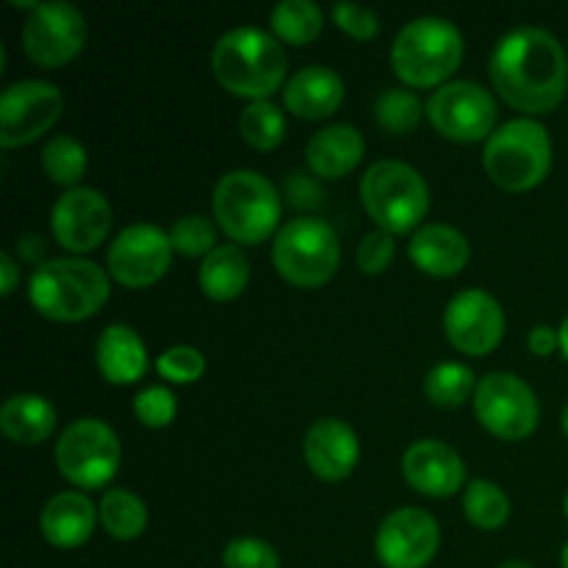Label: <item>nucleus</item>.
<instances>
[{
  "label": "nucleus",
  "mask_w": 568,
  "mask_h": 568,
  "mask_svg": "<svg viewBox=\"0 0 568 568\" xmlns=\"http://www.w3.org/2000/svg\"><path fill=\"white\" fill-rule=\"evenodd\" d=\"M491 83L510 109L541 116L558 109L568 92V53L555 33L521 26L494 44Z\"/></svg>",
  "instance_id": "f257e3e1"
},
{
  "label": "nucleus",
  "mask_w": 568,
  "mask_h": 568,
  "mask_svg": "<svg viewBox=\"0 0 568 568\" xmlns=\"http://www.w3.org/2000/svg\"><path fill=\"white\" fill-rule=\"evenodd\" d=\"M211 70L222 89L253 103L270 100V94L286 87L288 55L275 33L255 26H239L216 39L211 50Z\"/></svg>",
  "instance_id": "f03ea898"
},
{
  "label": "nucleus",
  "mask_w": 568,
  "mask_h": 568,
  "mask_svg": "<svg viewBox=\"0 0 568 568\" xmlns=\"http://www.w3.org/2000/svg\"><path fill=\"white\" fill-rule=\"evenodd\" d=\"M109 272L81 255L44 261L28 281V300L39 316L50 322H75L100 314L109 303Z\"/></svg>",
  "instance_id": "7ed1b4c3"
},
{
  "label": "nucleus",
  "mask_w": 568,
  "mask_h": 568,
  "mask_svg": "<svg viewBox=\"0 0 568 568\" xmlns=\"http://www.w3.org/2000/svg\"><path fill=\"white\" fill-rule=\"evenodd\" d=\"M464 33L444 17L405 22L392 44V70L405 87L438 89L449 83L464 61Z\"/></svg>",
  "instance_id": "20e7f679"
},
{
  "label": "nucleus",
  "mask_w": 568,
  "mask_h": 568,
  "mask_svg": "<svg viewBox=\"0 0 568 568\" xmlns=\"http://www.w3.org/2000/svg\"><path fill=\"white\" fill-rule=\"evenodd\" d=\"M214 222L233 244H261L281 231L283 197L270 178L255 170H231L216 181Z\"/></svg>",
  "instance_id": "39448f33"
},
{
  "label": "nucleus",
  "mask_w": 568,
  "mask_h": 568,
  "mask_svg": "<svg viewBox=\"0 0 568 568\" xmlns=\"http://www.w3.org/2000/svg\"><path fill=\"white\" fill-rule=\"evenodd\" d=\"M483 170L505 192H530L541 186L552 170L549 131L532 116L505 122L483 148Z\"/></svg>",
  "instance_id": "423d86ee"
},
{
  "label": "nucleus",
  "mask_w": 568,
  "mask_h": 568,
  "mask_svg": "<svg viewBox=\"0 0 568 568\" xmlns=\"http://www.w3.org/2000/svg\"><path fill=\"white\" fill-rule=\"evenodd\" d=\"M361 203L381 231L392 236L419 231L430 209V186L405 161H375L361 178Z\"/></svg>",
  "instance_id": "0eeeda50"
},
{
  "label": "nucleus",
  "mask_w": 568,
  "mask_h": 568,
  "mask_svg": "<svg viewBox=\"0 0 568 568\" xmlns=\"http://www.w3.org/2000/svg\"><path fill=\"white\" fill-rule=\"evenodd\" d=\"M272 264L277 275L292 286L322 288L336 277L342 264V244L325 220L297 216L275 233Z\"/></svg>",
  "instance_id": "6e6552de"
},
{
  "label": "nucleus",
  "mask_w": 568,
  "mask_h": 568,
  "mask_svg": "<svg viewBox=\"0 0 568 568\" xmlns=\"http://www.w3.org/2000/svg\"><path fill=\"white\" fill-rule=\"evenodd\" d=\"M120 438L105 422L83 416L70 422L55 442L59 475L75 488H103L120 469Z\"/></svg>",
  "instance_id": "1a4fd4ad"
},
{
  "label": "nucleus",
  "mask_w": 568,
  "mask_h": 568,
  "mask_svg": "<svg viewBox=\"0 0 568 568\" xmlns=\"http://www.w3.org/2000/svg\"><path fill=\"white\" fill-rule=\"evenodd\" d=\"M471 403L477 422L503 442H521L532 436L541 419L536 392L514 372H491L483 377Z\"/></svg>",
  "instance_id": "9d476101"
},
{
  "label": "nucleus",
  "mask_w": 568,
  "mask_h": 568,
  "mask_svg": "<svg viewBox=\"0 0 568 568\" xmlns=\"http://www.w3.org/2000/svg\"><path fill=\"white\" fill-rule=\"evenodd\" d=\"M89 26L83 11L67 0H44L22 22V50L28 59L44 70L70 64L83 50Z\"/></svg>",
  "instance_id": "9b49d317"
},
{
  "label": "nucleus",
  "mask_w": 568,
  "mask_h": 568,
  "mask_svg": "<svg viewBox=\"0 0 568 568\" xmlns=\"http://www.w3.org/2000/svg\"><path fill=\"white\" fill-rule=\"evenodd\" d=\"M427 120L453 142H488L497 131V100L477 81H449L427 100Z\"/></svg>",
  "instance_id": "f8f14e48"
},
{
  "label": "nucleus",
  "mask_w": 568,
  "mask_h": 568,
  "mask_svg": "<svg viewBox=\"0 0 568 568\" xmlns=\"http://www.w3.org/2000/svg\"><path fill=\"white\" fill-rule=\"evenodd\" d=\"M64 111V94L55 83L28 81L9 83L0 94V148L14 150L42 139Z\"/></svg>",
  "instance_id": "ddd939ff"
},
{
  "label": "nucleus",
  "mask_w": 568,
  "mask_h": 568,
  "mask_svg": "<svg viewBox=\"0 0 568 568\" xmlns=\"http://www.w3.org/2000/svg\"><path fill=\"white\" fill-rule=\"evenodd\" d=\"M170 233L153 222H136L116 233L105 253L109 275L125 288H148L166 275L172 264Z\"/></svg>",
  "instance_id": "4468645a"
},
{
  "label": "nucleus",
  "mask_w": 568,
  "mask_h": 568,
  "mask_svg": "<svg viewBox=\"0 0 568 568\" xmlns=\"http://www.w3.org/2000/svg\"><path fill=\"white\" fill-rule=\"evenodd\" d=\"M114 211L103 192L92 186L67 189L50 211L53 239L72 255H87L109 239Z\"/></svg>",
  "instance_id": "2eb2a0df"
},
{
  "label": "nucleus",
  "mask_w": 568,
  "mask_h": 568,
  "mask_svg": "<svg viewBox=\"0 0 568 568\" xmlns=\"http://www.w3.org/2000/svg\"><path fill=\"white\" fill-rule=\"evenodd\" d=\"M444 333L458 353L475 358L494 353L505 336L503 305L483 288H464L444 311Z\"/></svg>",
  "instance_id": "dca6fc26"
},
{
  "label": "nucleus",
  "mask_w": 568,
  "mask_h": 568,
  "mask_svg": "<svg viewBox=\"0 0 568 568\" xmlns=\"http://www.w3.org/2000/svg\"><path fill=\"white\" fill-rule=\"evenodd\" d=\"M442 530L422 508H399L383 519L375 536V555L386 568H425L436 558Z\"/></svg>",
  "instance_id": "f3484780"
},
{
  "label": "nucleus",
  "mask_w": 568,
  "mask_h": 568,
  "mask_svg": "<svg viewBox=\"0 0 568 568\" xmlns=\"http://www.w3.org/2000/svg\"><path fill=\"white\" fill-rule=\"evenodd\" d=\"M403 477L416 494L433 499L455 497L466 483V464L449 444L419 438L405 449Z\"/></svg>",
  "instance_id": "a211bd4d"
},
{
  "label": "nucleus",
  "mask_w": 568,
  "mask_h": 568,
  "mask_svg": "<svg viewBox=\"0 0 568 568\" xmlns=\"http://www.w3.org/2000/svg\"><path fill=\"white\" fill-rule=\"evenodd\" d=\"M305 466L325 483H342L361 460L358 433L336 416L316 419L303 438Z\"/></svg>",
  "instance_id": "6ab92c4d"
},
{
  "label": "nucleus",
  "mask_w": 568,
  "mask_h": 568,
  "mask_svg": "<svg viewBox=\"0 0 568 568\" xmlns=\"http://www.w3.org/2000/svg\"><path fill=\"white\" fill-rule=\"evenodd\" d=\"M344 103V81L325 64H308L292 72L283 87V105L300 120H327Z\"/></svg>",
  "instance_id": "aec40b11"
},
{
  "label": "nucleus",
  "mask_w": 568,
  "mask_h": 568,
  "mask_svg": "<svg viewBox=\"0 0 568 568\" xmlns=\"http://www.w3.org/2000/svg\"><path fill=\"white\" fill-rule=\"evenodd\" d=\"M100 521L98 508L83 491H61L44 503L39 514V532L55 549H78L92 538Z\"/></svg>",
  "instance_id": "412c9836"
},
{
  "label": "nucleus",
  "mask_w": 568,
  "mask_h": 568,
  "mask_svg": "<svg viewBox=\"0 0 568 568\" xmlns=\"http://www.w3.org/2000/svg\"><path fill=\"white\" fill-rule=\"evenodd\" d=\"M408 255L416 270L427 272V275L455 277L469 264L471 244L458 227L447 225V222H430L410 236Z\"/></svg>",
  "instance_id": "4be33fe9"
},
{
  "label": "nucleus",
  "mask_w": 568,
  "mask_h": 568,
  "mask_svg": "<svg viewBox=\"0 0 568 568\" xmlns=\"http://www.w3.org/2000/svg\"><path fill=\"white\" fill-rule=\"evenodd\" d=\"M366 142L358 128L347 122H333V125L320 128L305 144V164L316 178H336L349 175L355 166L364 161Z\"/></svg>",
  "instance_id": "5701e85b"
},
{
  "label": "nucleus",
  "mask_w": 568,
  "mask_h": 568,
  "mask_svg": "<svg viewBox=\"0 0 568 568\" xmlns=\"http://www.w3.org/2000/svg\"><path fill=\"white\" fill-rule=\"evenodd\" d=\"M94 361H98L100 375L111 386H131V383L142 381L150 366L142 336L122 322L109 325L100 333L98 344H94Z\"/></svg>",
  "instance_id": "b1692460"
},
{
  "label": "nucleus",
  "mask_w": 568,
  "mask_h": 568,
  "mask_svg": "<svg viewBox=\"0 0 568 568\" xmlns=\"http://www.w3.org/2000/svg\"><path fill=\"white\" fill-rule=\"evenodd\" d=\"M55 422L59 416L53 403L39 394H11L0 408V433L20 447H37L48 442L55 433Z\"/></svg>",
  "instance_id": "393cba45"
},
{
  "label": "nucleus",
  "mask_w": 568,
  "mask_h": 568,
  "mask_svg": "<svg viewBox=\"0 0 568 568\" xmlns=\"http://www.w3.org/2000/svg\"><path fill=\"white\" fill-rule=\"evenodd\" d=\"M197 283L209 300L231 303V300H236L247 288L250 258L239 244H220L200 264Z\"/></svg>",
  "instance_id": "a878e982"
},
{
  "label": "nucleus",
  "mask_w": 568,
  "mask_h": 568,
  "mask_svg": "<svg viewBox=\"0 0 568 568\" xmlns=\"http://www.w3.org/2000/svg\"><path fill=\"white\" fill-rule=\"evenodd\" d=\"M103 530L116 541H136L148 530V505L128 488H109L98 505Z\"/></svg>",
  "instance_id": "bb28decb"
},
{
  "label": "nucleus",
  "mask_w": 568,
  "mask_h": 568,
  "mask_svg": "<svg viewBox=\"0 0 568 568\" xmlns=\"http://www.w3.org/2000/svg\"><path fill=\"white\" fill-rule=\"evenodd\" d=\"M325 14L314 0H281L270 14V28L283 44L305 48L320 39Z\"/></svg>",
  "instance_id": "cd10ccee"
},
{
  "label": "nucleus",
  "mask_w": 568,
  "mask_h": 568,
  "mask_svg": "<svg viewBox=\"0 0 568 568\" xmlns=\"http://www.w3.org/2000/svg\"><path fill=\"white\" fill-rule=\"evenodd\" d=\"M87 166H89V153L75 136L61 133V136H53L44 142L42 170L50 181L64 186V192L67 189L81 186V178L87 175Z\"/></svg>",
  "instance_id": "c85d7f7f"
},
{
  "label": "nucleus",
  "mask_w": 568,
  "mask_h": 568,
  "mask_svg": "<svg viewBox=\"0 0 568 568\" xmlns=\"http://www.w3.org/2000/svg\"><path fill=\"white\" fill-rule=\"evenodd\" d=\"M475 372L458 361H447L427 372L425 394L436 408H460L466 399H475L477 392Z\"/></svg>",
  "instance_id": "c756f323"
},
{
  "label": "nucleus",
  "mask_w": 568,
  "mask_h": 568,
  "mask_svg": "<svg viewBox=\"0 0 568 568\" xmlns=\"http://www.w3.org/2000/svg\"><path fill=\"white\" fill-rule=\"evenodd\" d=\"M239 133L253 150L270 153L286 139V116L270 100H253L239 114Z\"/></svg>",
  "instance_id": "7c9ffc66"
},
{
  "label": "nucleus",
  "mask_w": 568,
  "mask_h": 568,
  "mask_svg": "<svg viewBox=\"0 0 568 568\" xmlns=\"http://www.w3.org/2000/svg\"><path fill=\"white\" fill-rule=\"evenodd\" d=\"M372 111H375V122L383 131L392 133V136H405V133L419 128L422 116L427 114V105H422L414 89L394 87L377 94Z\"/></svg>",
  "instance_id": "2f4dec72"
},
{
  "label": "nucleus",
  "mask_w": 568,
  "mask_h": 568,
  "mask_svg": "<svg viewBox=\"0 0 568 568\" xmlns=\"http://www.w3.org/2000/svg\"><path fill=\"white\" fill-rule=\"evenodd\" d=\"M464 516L477 530H499L510 519V497L491 480H471L464 491Z\"/></svg>",
  "instance_id": "473e14b6"
},
{
  "label": "nucleus",
  "mask_w": 568,
  "mask_h": 568,
  "mask_svg": "<svg viewBox=\"0 0 568 568\" xmlns=\"http://www.w3.org/2000/svg\"><path fill=\"white\" fill-rule=\"evenodd\" d=\"M172 250L186 258H205L211 250H216V233H220V225L214 220L203 214H186L181 220L172 222L170 231Z\"/></svg>",
  "instance_id": "72a5a7b5"
},
{
  "label": "nucleus",
  "mask_w": 568,
  "mask_h": 568,
  "mask_svg": "<svg viewBox=\"0 0 568 568\" xmlns=\"http://www.w3.org/2000/svg\"><path fill=\"white\" fill-rule=\"evenodd\" d=\"M155 369L164 381L178 383V386H189L197 383L205 375V355L192 344H175V347L164 349L155 361Z\"/></svg>",
  "instance_id": "f704fd0d"
},
{
  "label": "nucleus",
  "mask_w": 568,
  "mask_h": 568,
  "mask_svg": "<svg viewBox=\"0 0 568 568\" xmlns=\"http://www.w3.org/2000/svg\"><path fill=\"white\" fill-rule=\"evenodd\" d=\"M133 414L150 430H164L172 425L178 414V399L175 394L166 386H150L133 397Z\"/></svg>",
  "instance_id": "c9c22d12"
},
{
  "label": "nucleus",
  "mask_w": 568,
  "mask_h": 568,
  "mask_svg": "<svg viewBox=\"0 0 568 568\" xmlns=\"http://www.w3.org/2000/svg\"><path fill=\"white\" fill-rule=\"evenodd\" d=\"M222 566L225 568H281V555L272 544L261 538H233L222 549Z\"/></svg>",
  "instance_id": "e433bc0d"
},
{
  "label": "nucleus",
  "mask_w": 568,
  "mask_h": 568,
  "mask_svg": "<svg viewBox=\"0 0 568 568\" xmlns=\"http://www.w3.org/2000/svg\"><path fill=\"white\" fill-rule=\"evenodd\" d=\"M394 255H397V244H394L392 233L375 227V231L361 239L355 261H358L364 275H383L392 266Z\"/></svg>",
  "instance_id": "4c0bfd02"
},
{
  "label": "nucleus",
  "mask_w": 568,
  "mask_h": 568,
  "mask_svg": "<svg viewBox=\"0 0 568 568\" xmlns=\"http://www.w3.org/2000/svg\"><path fill=\"white\" fill-rule=\"evenodd\" d=\"M333 22L342 28L347 37L358 39V42H369L381 31V17L361 3H336L333 6Z\"/></svg>",
  "instance_id": "58836bf2"
},
{
  "label": "nucleus",
  "mask_w": 568,
  "mask_h": 568,
  "mask_svg": "<svg viewBox=\"0 0 568 568\" xmlns=\"http://www.w3.org/2000/svg\"><path fill=\"white\" fill-rule=\"evenodd\" d=\"M286 197L294 209H316L322 205V186L305 172H294L292 178H286Z\"/></svg>",
  "instance_id": "ea45409f"
},
{
  "label": "nucleus",
  "mask_w": 568,
  "mask_h": 568,
  "mask_svg": "<svg viewBox=\"0 0 568 568\" xmlns=\"http://www.w3.org/2000/svg\"><path fill=\"white\" fill-rule=\"evenodd\" d=\"M527 347H530L538 358H547L555 349H560V333L549 325L532 327L530 336H527Z\"/></svg>",
  "instance_id": "a19ab883"
},
{
  "label": "nucleus",
  "mask_w": 568,
  "mask_h": 568,
  "mask_svg": "<svg viewBox=\"0 0 568 568\" xmlns=\"http://www.w3.org/2000/svg\"><path fill=\"white\" fill-rule=\"evenodd\" d=\"M17 283H20V261L11 253H3L0 255V294H3V297H11Z\"/></svg>",
  "instance_id": "79ce46f5"
},
{
  "label": "nucleus",
  "mask_w": 568,
  "mask_h": 568,
  "mask_svg": "<svg viewBox=\"0 0 568 568\" xmlns=\"http://www.w3.org/2000/svg\"><path fill=\"white\" fill-rule=\"evenodd\" d=\"M44 250L42 239L33 236V233H26V236H20V242H17V253H20L22 261H33L37 266H42L44 261L39 258V253Z\"/></svg>",
  "instance_id": "37998d69"
},
{
  "label": "nucleus",
  "mask_w": 568,
  "mask_h": 568,
  "mask_svg": "<svg viewBox=\"0 0 568 568\" xmlns=\"http://www.w3.org/2000/svg\"><path fill=\"white\" fill-rule=\"evenodd\" d=\"M558 333H560V353L568 358V316L564 320V325L558 327Z\"/></svg>",
  "instance_id": "c03bdc74"
},
{
  "label": "nucleus",
  "mask_w": 568,
  "mask_h": 568,
  "mask_svg": "<svg viewBox=\"0 0 568 568\" xmlns=\"http://www.w3.org/2000/svg\"><path fill=\"white\" fill-rule=\"evenodd\" d=\"M499 568H532V566L527 564V560H505V564Z\"/></svg>",
  "instance_id": "a18cd8bd"
},
{
  "label": "nucleus",
  "mask_w": 568,
  "mask_h": 568,
  "mask_svg": "<svg viewBox=\"0 0 568 568\" xmlns=\"http://www.w3.org/2000/svg\"><path fill=\"white\" fill-rule=\"evenodd\" d=\"M560 425H564V433H566V438H568V405L564 408V416H560Z\"/></svg>",
  "instance_id": "49530a36"
},
{
  "label": "nucleus",
  "mask_w": 568,
  "mask_h": 568,
  "mask_svg": "<svg viewBox=\"0 0 568 568\" xmlns=\"http://www.w3.org/2000/svg\"><path fill=\"white\" fill-rule=\"evenodd\" d=\"M560 566L568 568V544L564 547V552H560Z\"/></svg>",
  "instance_id": "de8ad7c7"
},
{
  "label": "nucleus",
  "mask_w": 568,
  "mask_h": 568,
  "mask_svg": "<svg viewBox=\"0 0 568 568\" xmlns=\"http://www.w3.org/2000/svg\"><path fill=\"white\" fill-rule=\"evenodd\" d=\"M564 514H566V519H568V491H566V499H564Z\"/></svg>",
  "instance_id": "09e8293b"
}]
</instances>
